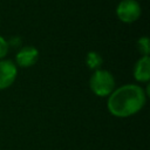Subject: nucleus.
<instances>
[{
    "label": "nucleus",
    "mask_w": 150,
    "mask_h": 150,
    "mask_svg": "<svg viewBox=\"0 0 150 150\" xmlns=\"http://www.w3.org/2000/svg\"><path fill=\"white\" fill-rule=\"evenodd\" d=\"M145 101L144 89L141 86L129 83L114 89L108 96L107 108L112 116L124 118L137 114L144 107Z\"/></svg>",
    "instance_id": "1"
},
{
    "label": "nucleus",
    "mask_w": 150,
    "mask_h": 150,
    "mask_svg": "<svg viewBox=\"0 0 150 150\" xmlns=\"http://www.w3.org/2000/svg\"><path fill=\"white\" fill-rule=\"evenodd\" d=\"M90 90L100 97L109 96L115 89V79L112 74L105 69L95 70L89 80Z\"/></svg>",
    "instance_id": "2"
},
{
    "label": "nucleus",
    "mask_w": 150,
    "mask_h": 150,
    "mask_svg": "<svg viewBox=\"0 0 150 150\" xmlns=\"http://www.w3.org/2000/svg\"><path fill=\"white\" fill-rule=\"evenodd\" d=\"M142 8L136 0H122L116 7V15L124 23H132L139 19Z\"/></svg>",
    "instance_id": "3"
},
{
    "label": "nucleus",
    "mask_w": 150,
    "mask_h": 150,
    "mask_svg": "<svg viewBox=\"0 0 150 150\" xmlns=\"http://www.w3.org/2000/svg\"><path fill=\"white\" fill-rule=\"evenodd\" d=\"M18 76V66L11 60H0V90L11 87Z\"/></svg>",
    "instance_id": "4"
},
{
    "label": "nucleus",
    "mask_w": 150,
    "mask_h": 150,
    "mask_svg": "<svg viewBox=\"0 0 150 150\" xmlns=\"http://www.w3.org/2000/svg\"><path fill=\"white\" fill-rule=\"evenodd\" d=\"M39 59V50L34 46L22 47L15 55V64L21 68H28L34 66Z\"/></svg>",
    "instance_id": "5"
},
{
    "label": "nucleus",
    "mask_w": 150,
    "mask_h": 150,
    "mask_svg": "<svg viewBox=\"0 0 150 150\" xmlns=\"http://www.w3.org/2000/svg\"><path fill=\"white\" fill-rule=\"evenodd\" d=\"M134 77L136 81L148 83L150 80V56H141L134 66Z\"/></svg>",
    "instance_id": "6"
},
{
    "label": "nucleus",
    "mask_w": 150,
    "mask_h": 150,
    "mask_svg": "<svg viewBox=\"0 0 150 150\" xmlns=\"http://www.w3.org/2000/svg\"><path fill=\"white\" fill-rule=\"evenodd\" d=\"M103 63V57L97 53V52H88L86 55V64L89 69L91 70H97L101 69V66Z\"/></svg>",
    "instance_id": "7"
},
{
    "label": "nucleus",
    "mask_w": 150,
    "mask_h": 150,
    "mask_svg": "<svg viewBox=\"0 0 150 150\" xmlns=\"http://www.w3.org/2000/svg\"><path fill=\"white\" fill-rule=\"evenodd\" d=\"M137 49L142 54V56H149L150 45H149V38L148 36H142L137 40Z\"/></svg>",
    "instance_id": "8"
},
{
    "label": "nucleus",
    "mask_w": 150,
    "mask_h": 150,
    "mask_svg": "<svg viewBox=\"0 0 150 150\" xmlns=\"http://www.w3.org/2000/svg\"><path fill=\"white\" fill-rule=\"evenodd\" d=\"M8 48H9V43H8V41H7L5 38L0 36V60H2V59L7 55V53H8Z\"/></svg>",
    "instance_id": "9"
}]
</instances>
